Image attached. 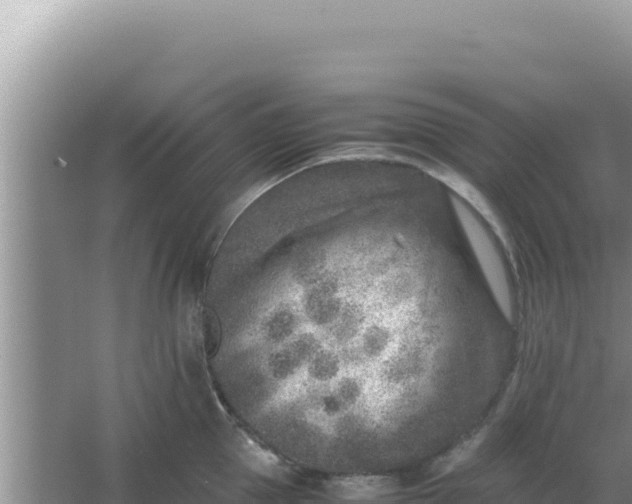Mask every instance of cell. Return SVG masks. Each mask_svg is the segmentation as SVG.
I'll use <instances>...</instances> for the list:
<instances>
[{
  "label": "cell",
  "instance_id": "6da1fadb",
  "mask_svg": "<svg viewBox=\"0 0 632 504\" xmlns=\"http://www.w3.org/2000/svg\"><path fill=\"white\" fill-rule=\"evenodd\" d=\"M452 205L482 274L503 315L512 322L513 304L504 262L493 240L470 209L458 198Z\"/></svg>",
  "mask_w": 632,
  "mask_h": 504
},
{
  "label": "cell",
  "instance_id": "7a4b0ae2",
  "mask_svg": "<svg viewBox=\"0 0 632 504\" xmlns=\"http://www.w3.org/2000/svg\"><path fill=\"white\" fill-rule=\"evenodd\" d=\"M389 484L384 476H353L333 482L330 490L343 499H370L387 493Z\"/></svg>",
  "mask_w": 632,
  "mask_h": 504
}]
</instances>
